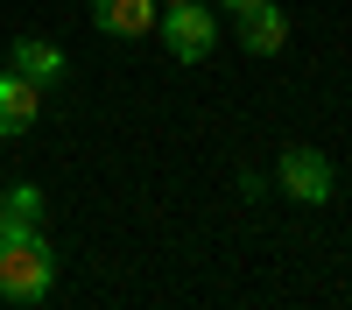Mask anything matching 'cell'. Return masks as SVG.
I'll list each match as a JSON object with an SVG mask.
<instances>
[{
	"mask_svg": "<svg viewBox=\"0 0 352 310\" xmlns=\"http://www.w3.org/2000/svg\"><path fill=\"white\" fill-rule=\"evenodd\" d=\"M50 282H56V254L43 247V233L0 240V296L8 303H43Z\"/></svg>",
	"mask_w": 352,
	"mask_h": 310,
	"instance_id": "6da1fadb",
	"label": "cell"
},
{
	"mask_svg": "<svg viewBox=\"0 0 352 310\" xmlns=\"http://www.w3.org/2000/svg\"><path fill=\"white\" fill-rule=\"evenodd\" d=\"M212 43H219L212 8H197V0H184V8H162V49L176 56V64H197V56H212Z\"/></svg>",
	"mask_w": 352,
	"mask_h": 310,
	"instance_id": "7a4b0ae2",
	"label": "cell"
},
{
	"mask_svg": "<svg viewBox=\"0 0 352 310\" xmlns=\"http://www.w3.org/2000/svg\"><path fill=\"white\" fill-rule=\"evenodd\" d=\"M275 177H282V190L296 197V205H324V197L338 190V177H331V162L317 155V148H282V162H275Z\"/></svg>",
	"mask_w": 352,
	"mask_h": 310,
	"instance_id": "3957f363",
	"label": "cell"
},
{
	"mask_svg": "<svg viewBox=\"0 0 352 310\" xmlns=\"http://www.w3.org/2000/svg\"><path fill=\"white\" fill-rule=\"evenodd\" d=\"M43 120V85L21 71H0V134H28Z\"/></svg>",
	"mask_w": 352,
	"mask_h": 310,
	"instance_id": "277c9868",
	"label": "cell"
},
{
	"mask_svg": "<svg viewBox=\"0 0 352 310\" xmlns=\"http://www.w3.org/2000/svg\"><path fill=\"white\" fill-rule=\"evenodd\" d=\"M92 28L120 36V43H141V36H155V0H92Z\"/></svg>",
	"mask_w": 352,
	"mask_h": 310,
	"instance_id": "5b68a950",
	"label": "cell"
},
{
	"mask_svg": "<svg viewBox=\"0 0 352 310\" xmlns=\"http://www.w3.org/2000/svg\"><path fill=\"white\" fill-rule=\"evenodd\" d=\"M240 43H247L254 56H275V49L289 43V14L275 8V0H261V8H240Z\"/></svg>",
	"mask_w": 352,
	"mask_h": 310,
	"instance_id": "8992f818",
	"label": "cell"
},
{
	"mask_svg": "<svg viewBox=\"0 0 352 310\" xmlns=\"http://www.w3.org/2000/svg\"><path fill=\"white\" fill-rule=\"evenodd\" d=\"M21 233H43V190L36 184L0 190V240H21Z\"/></svg>",
	"mask_w": 352,
	"mask_h": 310,
	"instance_id": "52a82bcc",
	"label": "cell"
},
{
	"mask_svg": "<svg viewBox=\"0 0 352 310\" xmlns=\"http://www.w3.org/2000/svg\"><path fill=\"white\" fill-rule=\"evenodd\" d=\"M8 71L36 78V85H56V78H64V49H56V43H43V36H21V43L8 49Z\"/></svg>",
	"mask_w": 352,
	"mask_h": 310,
	"instance_id": "ba28073f",
	"label": "cell"
},
{
	"mask_svg": "<svg viewBox=\"0 0 352 310\" xmlns=\"http://www.w3.org/2000/svg\"><path fill=\"white\" fill-rule=\"evenodd\" d=\"M226 8H232V14H240V8H261V0H226Z\"/></svg>",
	"mask_w": 352,
	"mask_h": 310,
	"instance_id": "9c48e42d",
	"label": "cell"
},
{
	"mask_svg": "<svg viewBox=\"0 0 352 310\" xmlns=\"http://www.w3.org/2000/svg\"><path fill=\"white\" fill-rule=\"evenodd\" d=\"M155 8H184V0H155Z\"/></svg>",
	"mask_w": 352,
	"mask_h": 310,
	"instance_id": "30bf717a",
	"label": "cell"
}]
</instances>
